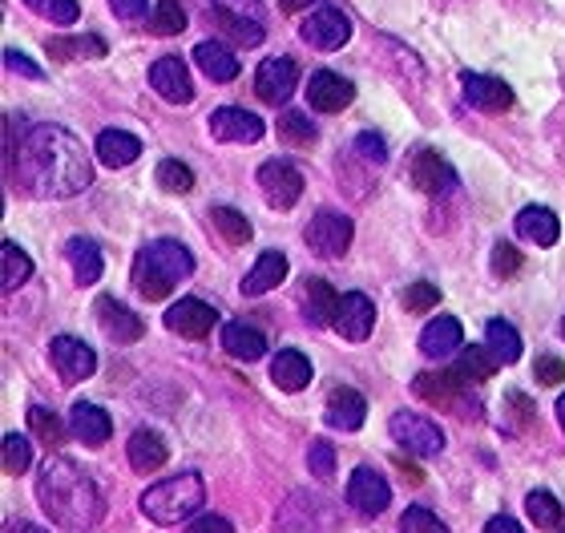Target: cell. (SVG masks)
<instances>
[{
	"instance_id": "9",
	"label": "cell",
	"mask_w": 565,
	"mask_h": 533,
	"mask_svg": "<svg viewBox=\"0 0 565 533\" xmlns=\"http://www.w3.org/2000/svg\"><path fill=\"white\" fill-rule=\"evenodd\" d=\"M49 360H53V367L61 372L65 384H82V380H89L97 372V352L77 335H53Z\"/></svg>"
},
{
	"instance_id": "3",
	"label": "cell",
	"mask_w": 565,
	"mask_h": 533,
	"mask_svg": "<svg viewBox=\"0 0 565 533\" xmlns=\"http://www.w3.org/2000/svg\"><path fill=\"white\" fill-rule=\"evenodd\" d=\"M190 271H194V255L178 238H153L134 259V287L141 299H166Z\"/></svg>"
},
{
	"instance_id": "47",
	"label": "cell",
	"mask_w": 565,
	"mask_h": 533,
	"mask_svg": "<svg viewBox=\"0 0 565 533\" xmlns=\"http://www.w3.org/2000/svg\"><path fill=\"white\" fill-rule=\"evenodd\" d=\"M352 154H355V158H364L367 167H384V162H388V146H384V138H380V134L364 130V134H360V138L352 142Z\"/></svg>"
},
{
	"instance_id": "34",
	"label": "cell",
	"mask_w": 565,
	"mask_h": 533,
	"mask_svg": "<svg viewBox=\"0 0 565 533\" xmlns=\"http://www.w3.org/2000/svg\"><path fill=\"white\" fill-rule=\"evenodd\" d=\"M484 344H489V352H493L501 364H518L521 360V332L509 320H489Z\"/></svg>"
},
{
	"instance_id": "28",
	"label": "cell",
	"mask_w": 565,
	"mask_h": 533,
	"mask_svg": "<svg viewBox=\"0 0 565 533\" xmlns=\"http://www.w3.org/2000/svg\"><path fill=\"white\" fill-rule=\"evenodd\" d=\"M223 348L235 355V360L255 364V360L267 355V335H263L259 328L243 323V320H231V323H223Z\"/></svg>"
},
{
	"instance_id": "7",
	"label": "cell",
	"mask_w": 565,
	"mask_h": 533,
	"mask_svg": "<svg viewBox=\"0 0 565 533\" xmlns=\"http://www.w3.org/2000/svg\"><path fill=\"white\" fill-rule=\"evenodd\" d=\"M259 190L271 211H291L295 202L303 199V174L282 158H267L259 167Z\"/></svg>"
},
{
	"instance_id": "10",
	"label": "cell",
	"mask_w": 565,
	"mask_h": 533,
	"mask_svg": "<svg viewBox=\"0 0 565 533\" xmlns=\"http://www.w3.org/2000/svg\"><path fill=\"white\" fill-rule=\"evenodd\" d=\"M299 85V65L291 57H267L255 70V94L267 102V106H287Z\"/></svg>"
},
{
	"instance_id": "46",
	"label": "cell",
	"mask_w": 565,
	"mask_h": 533,
	"mask_svg": "<svg viewBox=\"0 0 565 533\" xmlns=\"http://www.w3.org/2000/svg\"><path fill=\"white\" fill-rule=\"evenodd\" d=\"M380 45L388 49V57L396 61V65H401V73L408 77V82H416V85L424 82V65H420V57H416L413 49L401 45V41H392V36H380Z\"/></svg>"
},
{
	"instance_id": "12",
	"label": "cell",
	"mask_w": 565,
	"mask_h": 533,
	"mask_svg": "<svg viewBox=\"0 0 565 533\" xmlns=\"http://www.w3.org/2000/svg\"><path fill=\"white\" fill-rule=\"evenodd\" d=\"M214 323H218V311L206 299H194V296L178 299L166 311V328L174 335H186V340H206L214 332Z\"/></svg>"
},
{
	"instance_id": "40",
	"label": "cell",
	"mask_w": 565,
	"mask_h": 533,
	"mask_svg": "<svg viewBox=\"0 0 565 533\" xmlns=\"http://www.w3.org/2000/svg\"><path fill=\"white\" fill-rule=\"evenodd\" d=\"M275 130H279V138L287 146H311L319 138L316 118H307V114H299V109H282V118Z\"/></svg>"
},
{
	"instance_id": "24",
	"label": "cell",
	"mask_w": 565,
	"mask_h": 533,
	"mask_svg": "<svg viewBox=\"0 0 565 533\" xmlns=\"http://www.w3.org/2000/svg\"><path fill=\"white\" fill-rule=\"evenodd\" d=\"M513 226H518V238H525L533 247H554L562 238V223H557V214L550 206H525Z\"/></svg>"
},
{
	"instance_id": "19",
	"label": "cell",
	"mask_w": 565,
	"mask_h": 533,
	"mask_svg": "<svg viewBox=\"0 0 565 533\" xmlns=\"http://www.w3.org/2000/svg\"><path fill=\"white\" fill-rule=\"evenodd\" d=\"M97 323H102V332L114 344H138L141 335H146V323L138 320V311H130L126 303H118V299L109 296L97 299Z\"/></svg>"
},
{
	"instance_id": "51",
	"label": "cell",
	"mask_w": 565,
	"mask_h": 533,
	"mask_svg": "<svg viewBox=\"0 0 565 533\" xmlns=\"http://www.w3.org/2000/svg\"><path fill=\"white\" fill-rule=\"evenodd\" d=\"M401 530H428V533H445V522L436 518V513H428V510H420V505H413V510H404V518H401Z\"/></svg>"
},
{
	"instance_id": "15",
	"label": "cell",
	"mask_w": 565,
	"mask_h": 533,
	"mask_svg": "<svg viewBox=\"0 0 565 533\" xmlns=\"http://www.w3.org/2000/svg\"><path fill=\"white\" fill-rule=\"evenodd\" d=\"M150 85L153 94L170 102V106H186L194 97V82H190V70L182 57H158L150 65Z\"/></svg>"
},
{
	"instance_id": "43",
	"label": "cell",
	"mask_w": 565,
	"mask_h": 533,
	"mask_svg": "<svg viewBox=\"0 0 565 533\" xmlns=\"http://www.w3.org/2000/svg\"><path fill=\"white\" fill-rule=\"evenodd\" d=\"M21 4L33 12V17H41V21H49V24H61V29L82 17L77 0H21Z\"/></svg>"
},
{
	"instance_id": "23",
	"label": "cell",
	"mask_w": 565,
	"mask_h": 533,
	"mask_svg": "<svg viewBox=\"0 0 565 533\" xmlns=\"http://www.w3.org/2000/svg\"><path fill=\"white\" fill-rule=\"evenodd\" d=\"M282 279H287V255L282 250H263L259 259H255V267L247 271V279L238 284V291L243 296H267Z\"/></svg>"
},
{
	"instance_id": "20",
	"label": "cell",
	"mask_w": 565,
	"mask_h": 533,
	"mask_svg": "<svg viewBox=\"0 0 565 533\" xmlns=\"http://www.w3.org/2000/svg\"><path fill=\"white\" fill-rule=\"evenodd\" d=\"M70 433L82 445H89V449H102L109 437H114V420H109V413L102 408V404H73V413H70Z\"/></svg>"
},
{
	"instance_id": "33",
	"label": "cell",
	"mask_w": 565,
	"mask_h": 533,
	"mask_svg": "<svg viewBox=\"0 0 565 533\" xmlns=\"http://www.w3.org/2000/svg\"><path fill=\"white\" fill-rule=\"evenodd\" d=\"M49 53L57 61H102L109 49L102 36L85 33V36H57V41H49Z\"/></svg>"
},
{
	"instance_id": "57",
	"label": "cell",
	"mask_w": 565,
	"mask_h": 533,
	"mask_svg": "<svg viewBox=\"0 0 565 533\" xmlns=\"http://www.w3.org/2000/svg\"><path fill=\"white\" fill-rule=\"evenodd\" d=\"M190 530H235V525L226 522V518H218V513H206V518H194Z\"/></svg>"
},
{
	"instance_id": "16",
	"label": "cell",
	"mask_w": 565,
	"mask_h": 533,
	"mask_svg": "<svg viewBox=\"0 0 565 533\" xmlns=\"http://www.w3.org/2000/svg\"><path fill=\"white\" fill-rule=\"evenodd\" d=\"M307 102H311L316 114H340V109H348L355 102V85L348 77H340V73L319 70L307 82Z\"/></svg>"
},
{
	"instance_id": "54",
	"label": "cell",
	"mask_w": 565,
	"mask_h": 533,
	"mask_svg": "<svg viewBox=\"0 0 565 533\" xmlns=\"http://www.w3.org/2000/svg\"><path fill=\"white\" fill-rule=\"evenodd\" d=\"M4 65H9L12 73H24V77H33V82H41L45 73H41V65L29 57H21V49H4Z\"/></svg>"
},
{
	"instance_id": "1",
	"label": "cell",
	"mask_w": 565,
	"mask_h": 533,
	"mask_svg": "<svg viewBox=\"0 0 565 533\" xmlns=\"http://www.w3.org/2000/svg\"><path fill=\"white\" fill-rule=\"evenodd\" d=\"M9 162H12V182L29 199L65 202L94 186L89 150L82 146L77 134H70L65 126H53V121L29 126L21 134V142H12Z\"/></svg>"
},
{
	"instance_id": "53",
	"label": "cell",
	"mask_w": 565,
	"mask_h": 533,
	"mask_svg": "<svg viewBox=\"0 0 565 533\" xmlns=\"http://www.w3.org/2000/svg\"><path fill=\"white\" fill-rule=\"evenodd\" d=\"M109 9L118 21H141V17H150V0H109Z\"/></svg>"
},
{
	"instance_id": "41",
	"label": "cell",
	"mask_w": 565,
	"mask_h": 533,
	"mask_svg": "<svg viewBox=\"0 0 565 533\" xmlns=\"http://www.w3.org/2000/svg\"><path fill=\"white\" fill-rule=\"evenodd\" d=\"M0 255H4V279H0V287H4V291H17L21 284H29V279H33V259H29V255L12 243V238L4 243V250H0Z\"/></svg>"
},
{
	"instance_id": "17",
	"label": "cell",
	"mask_w": 565,
	"mask_h": 533,
	"mask_svg": "<svg viewBox=\"0 0 565 533\" xmlns=\"http://www.w3.org/2000/svg\"><path fill=\"white\" fill-rule=\"evenodd\" d=\"M460 85H465V102L481 114H505L513 106V89L501 77H489V73H460Z\"/></svg>"
},
{
	"instance_id": "58",
	"label": "cell",
	"mask_w": 565,
	"mask_h": 533,
	"mask_svg": "<svg viewBox=\"0 0 565 533\" xmlns=\"http://www.w3.org/2000/svg\"><path fill=\"white\" fill-rule=\"evenodd\" d=\"M401 469H404V481H408V486H420V481H424V473H420V469H416V465L401 461Z\"/></svg>"
},
{
	"instance_id": "60",
	"label": "cell",
	"mask_w": 565,
	"mask_h": 533,
	"mask_svg": "<svg viewBox=\"0 0 565 533\" xmlns=\"http://www.w3.org/2000/svg\"><path fill=\"white\" fill-rule=\"evenodd\" d=\"M554 413H557V425H562V433H565V392H562V401H557Z\"/></svg>"
},
{
	"instance_id": "14",
	"label": "cell",
	"mask_w": 565,
	"mask_h": 533,
	"mask_svg": "<svg viewBox=\"0 0 565 533\" xmlns=\"http://www.w3.org/2000/svg\"><path fill=\"white\" fill-rule=\"evenodd\" d=\"M408 182H413V190H420V194H448V190L457 186V170L448 167L436 150H416V154L408 158Z\"/></svg>"
},
{
	"instance_id": "11",
	"label": "cell",
	"mask_w": 565,
	"mask_h": 533,
	"mask_svg": "<svg viewBox=\"0 0 565 533\" xmlns=\"http://www.w3.org/2000/svg\"><path fill=\"white\" fill-rule=\"evenodd\" d=\"M299 36H303L307 45L323 49V53H335V49L348 45L352 21H348L340 9H316V12H307V21L299 24Z\"/></svg>"
},
{
	"instance_id": "38",
	"label": "cell",
	"mask_w": 565,
	"mask_h": 533,
	"mask_svg": "<svg viewBox=\"0 0 565 533\" xmlns=\"http://www.w3.org/2000/svg\"><path fill=\"white\" fill-rule=\"evenodd\" d=\"M497 364H501V360L489 352V344H472V348H465V352H460L457 372L465 380H477V384H484V380H493Z\"/></svg>"
},
{
	"instance_id": "32",
	"label": "cell",
	"mask_w": 565,
	"mask_h": 533,
	"mask_svg": "<svg viewBox=\"0 0 565 533\" xmlns=\"http://www.w3.org/2000/svg\"><path fill=\"white\" fill-rule=\"evenodd\" d=\"M335 311H340V296L331 291V284H323V279H307L303 284L307 323H316V328H331V323H335Z\"/></svg>"
},
{
	"instance_id": "30",
	"label": "cell",
	"mask_w": 565,
	"mask_h": 533,
	"mask_svg": "<svg viewBox=\"0 0 565 533\" xmlns=\"http://www.w3.org/2000/svg\"><path fill=\"white\" fill-rule=\"evenodd\" d=\"M271 380L275 388L282 392H303L311 384V360L303 352H295V348H282L271 360Z\"/></svg>"
},
{
	"instance_id": "50",
	"label": "cell",
	"mask_w": 565,
	"mask_h": 533,
	"mask_svg": "<svg viewBox=\"0 0 565 533\" xmlns=\"http://www.w3.org/2000/svg\"><path fill=\"white\" fill-rule=\"evenodd\" d=\"M521 271V250L513 243H497L493 247V275L497 279H513Z\"/></svg>"
},
{
	"instance_id": "2",
	"label": "cell",
	"mask_w": 565,
	"mask_h": 533,
	"mask_svg": "<svg viewBox=\"0 0 565 533\" xmlns=\"http://www.w3.org/2000/svg\"><path fill=\"white\" fill-rule=\"evenodd\" d=\"M36 501L49 513V522L57 530H97L106 518V493L97 486V477L82 469L70 457H53L36 477Z\"/></svg>"
},
{
	"instance_id": "5",
	"label": "cell",
	"mask_w": 565,
	"mask_h": 533,
	"mask_svg": "<svg viewBox=\"0 0 565 533\" xmlns=\"http://www.w3.org/2000/svg\"><path fill=\"white\" fill-rule=\"evenodd\" d=\"M303 238H307V250L319 255V259H343L355 238V226H352V218L340 211H319L316 218L307 223Z\"/></svg>"
},
{
	"instance_id": "52",
	"label": "cell",
	"mask_w": 565,
	"mask_h": 533,
	"mask_svg": "<svg viewBox=\"0 0 565 533\" xmlns=\"http://www.w3.org/2000/svg\"><path fill=\"white\" fill-rule=\"evenodd\" d=\"M533 372H537V380H542V384H562V380H565V360H562V355H537Z\"/></svg>"
},
{
	"instance_id": "49",
	"label": "cell",
	"mask_w": 565,
	"mask_h": 533,
	"mask_svg": "<svg viewBox=\"0 0 565 533\" xmlns=\"http://www.w3.org/2000/svg\"><path fill=\"white\" fill-rule=\"evenodd\" d=\"M307 469H311L319 481H331V477H335V449H331L328 440H316V445L307 449Z\"/></svg>"
},
{
	"instance_id": "56",
	"label": "cell",
	"mask_w": 565,
	"mask_h": 533,
	"mask_svg": "<svg viewBox=\"0 0 565 533\" xmlns=\"http://www.w3.org/2000/svg\"><path fill=\"white\" fill-rule=\"evenodd\" d=\"M489 533H521V522L518 518H509V513H501V518H489V525H484Z\"/></svg>"
},
{
	"instance_id": "39",
	"label": "cell",
	"mask_w": 565,
	"mask_h": 533,
	"mask_svg": "<svg viewBox=\"0 0 565 533\" xmlns=\"http://www.w3.org/2000/svg\"><path fill=\"white\" fill-rule=\"evenodd\" d=\"M525 513H530V522L537 525V530H557V525L565 522L557 498L554 493H545V489H533L530 498H525Z\"/></svg>"
},
{
	"instance_id": "4",
	"label": "cell",
	"mask_w": 565,
	"mask_h": 533,
	"mask_svg": "<svg viewBox=\"0 0 565 533\" xmlns=\"http://www.w3.org/2000/svg\"><path fill=\"white\" fill-rule=\"evenodd\" d=\"M141 513L158 525H178L190 522L194 513L206 505V486H202L199 473H178L166 477V481H153L146 493H141Z\"/></svg>"
},
{
	"instance_id": "44",
	"label": "cell",
	"mask_w": 565,
	"mask_h": 533,
	"mask_svg": "<svg viewBox=\"0 0 565 533\" xmlns=\"http://www.w3.org/2000/svg\"><path fill=\"white\" fill-rule=\"evenodd\" d=\"M29 433H33L41 445H49V449H57L61 440H65V425L57 420V413H49V408H29Z\"/></svg>"
},
{
	"instance_id": "61",
	"label": "cell",
	"mask_w": 565,
	"mask_h": 533,
	"mask_svg": "<svg viewBox=\"0 0 565 533\" xmlns=\"http://www.w3.org/2000/svg\"><path fill=\"white\" fill-rule=\"evenodd\" d=\"M562 335H565V320H562Z\"/></svg>"
},
{
	"instance_id": "55",
	"label": "cell",
	"mask_w": 565,
	"mask_h": 533,
	"mask_svg": "<svg viewBox=\"0 0 565 533\" xmlns=\"http://www.w3.org/2000/svg\"><path fill=\"white\" fill-rule=\"evenodd\" d=\"M218 9L243 12V17H255V21H263V0H218Z\"/></svg>"
},
{
	"instance_id": "25",
	"label": "cell",
	"mask_w": 565,
	"mask_h": 533,
	"mask_svg": "<svg viewBox=\"0 0 565 533\" xmlns=\"http://www.w3.org/2000/svg\"><path fill=\"white\" fill-rule=\"evenodd\" d=\"M126 457H130V469L134 473H158L170 457L166 449V440L153 433V428H138L130 440H126Z\"/></svg>"
},
{
	"instance_id": "6",
	"label": "cell",
	"mask_w": 565,
	"mask_h": 533,
	"mask_svg": "<svg viewBox=\"0 0 565 533\" xmlns=\"http://www.w3.org/2000/svg\"><path fill=\"white\" fill-rule=\"evenodd\" d=\"M388 433H392V440H396L404 452H413V457H440V452H445V433H440V425H433L428 416L413 413V408H404V413L392 416Z\"/></svg>"
},
{
	"instance_id": "45",
	"label": "cell",
	"mask_w": 565,
	"mask_h": 533,
	"mask_svg": "<svg viewBox=\"0 0 565 533\" xmlns=\"http://www.w3.org/2000/svg\"><path fill=\"white\" fill-rule=\"evenodd\" d=\"M153 33L158 36H178L186 33V9L178 4V0H158L153 4Z\"/></svg>"
},
{
	"instance_id": "18",
	"label": "cell",
	"mask_w": 565,
	"mask_h": 533,
	"mask_svg": "<svg viewBox=\"0 0 565 533\" xmlns=\"http://www.w3.org/2000/svg\"><path fill=\"white\" fill-rule=\"evenodd\" d=\"M211 138L214 142H259L263 138V121L250 114V109H238V106H218L211 114Z\"/></svg>"
},
{
	"instance_id": "26",
	"label": "cell",
	"mask_w": 565,
	"mask_h": 533,
	"mask_svg": "<svg viewBox=\"0 0 565 533\" xmlns=\"http://www.w3.org/2000/svg\"><path fill=\"white\" fill-rule=\"evenodd\" d=\"M94 150H97V162H102V167H109V170L134 167V162L141 158V142L126 130H102V134H97Z\"/></svg>"
},
{
	"instance_id": "22",
	"label": "cell",
	"mask_w": 565,
	"mask_h": 533,
	"mask_svg": "<svg viewBox=\"0 0 565 533\" xmlns=\"http://www.w3.org/2000/svg\"><path fill=\"white\" fill-rule=\"evenodd\" d=\"M65 259H70L77 287H94L97 279H102V271H106L102 247H97L94 238H85V235H73L70 243H65Z\"/></svg>"
},
{
	"instance_id": "31",
	"label": "cell",
	"mask_w": 565,
	"mask_h": 533,
	"mask_svg": "<svg viewBox=\"0 0 565 533\" xmlns=\"http://www.w3.org/2000/svg\"><path fill=\"white\" fill-rule=\"evenodd\" d=\"M194 61H199V70L218 85L235 82V77H238V57L231 53V45H223V41H199V49H194Z\"/></svg>"
},
{
	"instance_id": "35",
	"label": "cell",
	"mask_w": 565,
	"mask_h": 533,
	"mask_svg": "<svg viewBox=\"0 0 565 533\" xmlns=\"http://www.w3.org/2000/svg\"><path fill=\"white\" fill-rule=\"evenodd\" d=\"M211 21L235 36L238 45H263V21H255V17H243V12H231V9H218V4H214Z\"/></svg>"
},
{
	"instance_id": "59",
	"label": "cell",
	"mask_w": 565,
	"mask_h": 533,
	"mask_svg": "<svg viewBox=\"0 0 565 533\" xmlns=\"http://www.w3.org/2000/svg\"><path fill=\"white\" fill-rule=\"evenodd\" d=\"M316 0H279V9L282 12H303V9H311Z\"/></svg>"
},
{
	"instance_id": "36",
	"label": "cell",
	"mask_w": 565,
	"mask_h": 533,
	"mask_svg": "<svg viewBox=\"0 0 565 533\" xmlns=\"http://www.w3.org/2000/svg\"><path fill=\"white\" fill-rule=\"evenodd\" d=\"M33 440L36 437H24V433H4V440H0V461H4V473L21 477V473L33 469Z\"/></svg>"
},
{
	"instance_id": "27",
	"label": "cell",
	"mask_w": 565,
	"mask_h": 533,
	"mask_svg": "<svg viewBox=\"0 0 565 533\" xmlns=\"http://www.w3.org/2000/svg\"><path fill=\"white\" fill-rule=\"evenodd\" d=\"M367 420V401L364 392L355 388H335L328 396V425L340 428V433H355V428Z\"/></svg>"
},
{
	"instance_id": "48",
	"label": "cell",
	"mask_w": 565,
	"mask_h": 533,
	"mask_svg": "<svg viewBox=\"0 0 565 533\" xmlns=\"http://www.w3.org/2000/svg\"><path fill=\"white\" fill-rule=\"evenodd\" d=\"M401 299H404V311H413V316H420V311H436V303H440V287L436 284H413Z\"/></svg>"
},
{
	"instance_id": "21",
	"label": "cell",
	"mask_w": 565,
	"mask_h": 533,
	"mask_svg": "<svg viewBox=\"0 0 565 533\" xmlns=\"http://www.w3.org/2000/svg\"><path fill=\"white\" fill-rule=\"evenodd\" d=\"M460 344H465V328L452 316H436L420 332V352L428 360H448L452 352H460Z\"/></svg>"
},
{
	"instance_id": "37",
	"label": "cell",
	"mask_w": 565,
	"mask_h": 533,
	"mask_svg": "<svg viewBox=\"0 0 565 533\" xmlns=\"http://www.w3.org/2000/svg\"><path fill=\"white\" fill-rule=\"evenodd\" d=\"M211 223H214V231L223 235L226 247H247V243H250L247 214L235 211V206H214V211H211Z\"/></svg>"
},
{
	"instance_id": "13",
	"label": "cell",
	"mask_w": 565,
	"mask_h": 533,
	"mask_svg": "<svg viewBox=\"0 0 565 533\" xmlns=\"http://www.w3.org/2000/svg\"><path fill=\"white\" fill-rule=\"evenodd\" d=\"M335 332L348 340V344H364L372 328H376V303L364 296V291H348L340 296V311H335Z\"/></svg>"
},
{
	"instance_id": "42",
	"label": "cell",
	"mask_w": 565,
	"mask_h": 533,
	"mask_svg": "<svg viewBox=\"0 0 565 533\" xmlns=\"http://www.w3.org/2000/svg\"><path fill=\"white\" fill-rule=\"evenodd\" d=\"M153 182H158L166 194H190V190H194V170H190L186 162H178V158H166V162H158V170H153Z\"/></svg>"
},
{
	"instance_id": "8",
	"label": "cell",
	"mask_w": 565,
	"mask_h": 533,
	"mask_svg": "<svg viewBox=\"0 0 565 533\" xmlns=\"http://www.w3.org/2000/svg\"><path fill=\"white\" fill-rule=\"evenodd\" d=\"M348 505H352L360 518H380V513L392 505V489L384 481V473H376L372 465H360L352 477H348Z\"/></svg>"
},
{
	"instance_id": "29",
	"label": "cell",
	"mask_w": 565,
	"mask_h": 533,
	"mask_svg": "<svg viewBox=\"0 0 565 533\" xmlns=\"http://www.w3.org/2000/svg\"><path fill=\"white\" fill-rule=\"evenodd\" d=\"M413 392L424 404H457L465 392V376L460 372H420L413 380Z\"/></svg>"
}]
</instances>
